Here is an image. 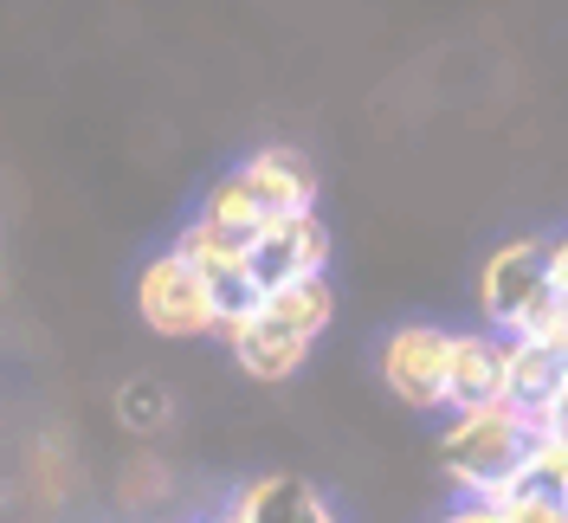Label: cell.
<instances>
[{
  "label": "cell",
  "instance_id": "cell-1",
  "mask_svg": "<svg viewBox=\"0 0 568 523\" xmlns=\"http://www.w3.org/2000/svg\"><path fill=\"white\" fill-rule=\"evenodd\" d=\"M536 414L517 401H485V408H453L439 433V465L459 497H491L504 504L524 485V459H530Z\"/></svg>",
  "mask_w": 568,
  "mask_h": 523
},
{
  "label": "cell",
  "instance_id": "cell-14",
  "mask_svg": "<svg viewBox=\"0 0 568 523\" xmlns=\"http://www.w3.org/2000/svg\"><path fill=\"white\" fill-rule=\"evenodd\" d=\"M439 523H510V517H504V504H491V497H459Z\"/></svg>",
  "mask_w": 568,
  "mask_h": 523
},
{
  "label": "cell",
  "instance_id": "cell-3",
  "mask_svg": "<svg viewBox=\"0 0 568 523\" xmlns=\"http://www.w3.org/2000/svg\"><path fill=\"white\" fill-rule=\"evenodd\" d=\"M382 388L407 414H446L453 408V330L446 323H394L382 336Z\"/></svg>",
  "mask_w": 568,
  "mask_h": 523
},
{
  "label": "cell",
  "instance_id": "cell-15",
  "mask_svg": "<svg viewBox=\"0 0 568 523\" xmlns=\"http://www.w3.org/2000/svg\"><path fill=\"white\" fill-rule=\"evenodd\" d=\"M549 284H562V291H568V233L549 240Z\"/></svg>",
  "mask_w": 568,
  "mask_h": 523
},
{
  "label": "cell",
  "instance_id": "cell-4",
  "mask_svg": "<svg viewBox=\"0 0 568 523\" xmlns=\"http://www.w3.org/2000/svg\"><path fill=\"white\" fill-rule=\"evenodd\" d=\"M542 291H549V240H504L478 265V316L504 336L530 316Z\"/></svg>",
  "mask_w": 568,
  "mask_h": 523
},
{
  "label": "cell",
  "instance_id": "cell-5",
  "mask_svg": "<svg viewBox=\"0 0 568 523\" xmlns=\"http://www.w3.org/2000/svg\"><path fill=\"white\" fill-rule=\"evenodd\" d=\"M220 343L233 349V362L246 369L252 382H291L304 362H311V336H297L291 323L265 311V304H246V311H220Z\"/></svg>",
  "mask_w": 568,
  "mask_h": 523
},
{
  "label": "cell",
  "instance_id": "cell-12",
  "mask_svg": "<svg viewBox=\"0 0 568 523\" xmlns=\"http://www.w3.org/2000/svg\"><path fill=\"white\" fill-rule=\"evenodd\" d=\"M201 213H207V220H220V227H233V233H252V240L272 227V213L258 208V194L246 188V174H240V169H226L207 194H201Z\"/></svg>",
  "mask_w": 568,
  "mask_h": 523
},
{
  "label": "cell",
  "instance_id": "cell-6",
  "mask_svg": "<svg viewBox=\"0 0 568 523\" xmlns=\"http://www.w3.org/2000/svg\"><path fill=\"white\" fill-rule=\"evenodd\" d=\"M329 265V227L311 213H284L272 220L258 240H252V284H284V279H304V272H323Z\"/></svg>",
  "mask_w": 568,
  "mask_h": 523
},
{
  "label": "cell",
  "instance_id": "cell-11",
  "mask_svg": "<svg viewBox=\"0 0 568 523\" xmlns=\"http://www.w3.org/2000/svg\"><path fill=\"white\" fill-rule=\"evenodd\" d=\"M556 388H562V362L549 349H536L530 336H510V401L542 414L556 401Z\"/></svg>",
  "mask_w": 568,
  "mask_h": 523
},
{
  "label": "cell",
  "instance_id": "cell-13",
  "mask_svg": "<svg viewBox=\"0 0 568 523\" xmlns=\"http://www.w3.org/2000/svg\"><path fill=\"white\" fill-rule=\"evenodd\" d=\"M510 336H530L536 349H549V355L568 369V291H562V284H549V291L530 304V316H524Z\"/></svg>",
  "mask_w": 568,
  "mask_h": 523
},
{
  "label": "cell",
  "instance_id": "cell-8",
  "mask_svg": "<svg viewBox=\"0 0 568 523\" xmlns=\"http://www.w3.org/2000/svg\"><path fill=\"white\" fill-rule=\"evenodd\" d=\"M246 188L258 194V208L284 220V213H311L317 208V169H311V155L304 149H291V142H265V149H252L246 162Z\"/></svg>",
  "mask_w": 568,
  "mask_h": 523
},
{
  "label": "cell",
  "instance_id": "cell-7",
  "mask_svg": "<svg viewBox=\"0 0 568 523\" xmlns=\"http://www.w3.org/2000/svg\"><path fill=\"white\" fill-rule=\"evenodd\" d=\"M485 401H510V336L491 323L453 330V408H485Z\"/></svg>",
  "mask_w": 568,
  "mask_h": 523
},
{
  "label": "cell",
  "instance_id": "cell-9",
  "mask_svg": "<svg viewBox=\"0 0 568 523\" xmlns=\"http://www.w3.org/2000/svg\"><path fill=\"white\" fill-rule=\"evenodd\" d=\"M175 252L194 259L213 284H252V233H233V227H220L207 213H194L175 233Z\"/></svg>",
  "mask_w": 568,
  "mask_h": 523
},
{
  "label": "cell",
  "instance_id": "cell-10",
  "mask_svg": "<svg viewBox=\"0 0 568 523\" xmlns=\"http://www.w3.org/2000/svg\"><path fill=\"white\" fill-rule=\"evenodd\" d=\"M258 304L278 316V323H291L297 336H311V343H317L323 330L336 323V291H329V279H323V272H304V279L265 284V291H258Z\"/></svg>",
  "mask_w": 568,
  "mask_h": 523
},
{
  "label": "cell",
  "instance_id": "cell-2",
  "mask_svg": "<svg viewBox=\"0 0 568 523\" xmlns=\"http://www.w3.org/2000/svg\"><path fill=\"white\" fill-rule=\"evenodd\" d=\"M136 316L155 330V336H213L220 330V284L194 265V259H181L175 245L169 252H155V259H142L136 272Z\"/></svg>",
  "mask_w": 568,
  "mask_h": 523
}]
</instances>
